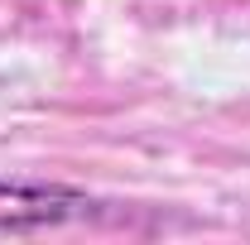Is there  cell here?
Masks as SVG:
<instances>
[{
    "label": "cell",
    "instance_id": "6da1fadb",
    "mask_svg": "<svg viewBox=\"0 0 250 245\" xmlns=\"http://www.w3.org/2000/svg\"><path fill=\"white\" fill-rule=\"evenodd\" d=\"M92 197L72 187H43V183H10L0 178V231H34V226H58L67 216L87 212Z\"/></svg>",
    "mask_w": 250,
    "mask_h": 245
}]
</instances>
